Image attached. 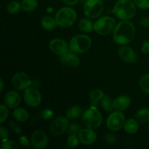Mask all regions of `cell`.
Returning <instances> with one entry per match:
<instances>
[{
  "label": "cell",
  "mask_w": 149,
  "mask_h": 149,
  "mask_svg": "<svg viewBox=\"0 0 149 149\" xmlns=\"http://www.w3.org/2000/svg\"><path fill=\"white\" fill-rule=\"evenodd\" d=\"M80 142L84 145H92L97 139V134L90 128H85L80 130L79 133Z\"/></svg>",
  "instance_id": "cell-14"
},
{
  "label": "cell",
  "mask_w": 149,
  "mask_h": 149,
  "mask_svg": "<svg viewBox=\"0 0 149 149\" xmlns=\"http://www.w3.org/2000/svg\"><path fill=\"white\" fill-rule=\"evenodd\" d=\"M140 23H141V26H143V27H149V17H143V18H141Z\"/></svg>",
  "instance_id": "cell-39"
},
{
  "label": "cell",
  "mask_w": 149,
  "mask_h": 149,
  "mask_svg": "<svg viewBox=\"0 0 149 149\" xmlns=\"http://www.w3.org/2000/svg\"><path fill=\"white\" fill-rule=\"evenodd\" d=\"M7 106H4V105L1 104L0 106V123L2 124L4 123V122L6 121V119H7L9 115V111L7 109Z\"/></svg>",
  "instance_id": "cell-32"
},
{
  "label": "cell",
  "mask_w": 149,
  "mask_h": 149,
  "mask_svg": "<svg viewBox=\"0 0 149 149\" xmlns=\"http://www.w3.org/2000/svg\"><path fill=\"white\" fill-rule=\"evenodd\" d=\"M116 27V21L114 19L109 16L100 17L95 21L93 26V30L100 35H108L113 31Z\"/></svg>",
  "instance_id": "cell-6"
},
{
  "label": "cell",
  "mask_w": 149,
  "mask_h": 149,
  "mask_svg": "<svg viewBox=\"0 0 149 149\" xmlns=\"http://www.w3.org/2000/svg\"><path fill=\"white\" fill-rule=\"evenodd\" d=\"M131 99L127 95H121L113 100V107L116 111H123L130 106Z\"/></svg>",
  "instance_id": "cell-18"
},
{
  "label": "cell",
  "mask_w": 149,
  "mask_h": 149,
  "mask_svg": "<svg viewBox=\"0 0 149 149\" xmlns=\"http://www.w3.org/2000/svg\"><path fill=\"white\" fill-rule=\"evenodd\" d=\"M93 26H94V24H93L91 20L89 19L83 18L79 22V27L80 30L83 32H86V33L91 32L93 30Z\"/></svg>",
  "instance_id": "cell-25"
},
{
  "label": "cell",
  "mask_w": 149,
  "mask_h": 149,
  "mask_svg": "<svg viewBox=\"0 0 149 149\" xmlns=\"http://www.w3.org/2000/svg\"><path fill=\"white\" fill-rule=\"evenodd\" d=\"M24 100L30 107H36L42 101V95L36 89L29 87L24 93Z\"/></svg>",
  "instance_id": "cell-11"
},
{
  "label": "cell",
  "mask_w": 149,
  "mask_h": 149,
  "mask_svg": "<svg viewBox=\"0 0 149 149\" xmlns=\"http://www.w3.org/2000/svg\"><path fill=\"white\" fill-rule=\"evenodd\" d=\"M119 56L121 59L128 63H134L137 61L138 57L135 51L131 47L127 46H123L119 49Z\"/></svg>",
  "instance_id": "cell-15"
},
{
  "label": "cell",
  "mask_w": 149,
  "mask_h": 149,
  "mask_svg": "<svg viewBox=\"0 0 149 149\" xmlns=\"http://www.w3.org/2000/svg\"><path fill=\"white\" fill-rule=\"evenodd\" d=\"M20 4L22 9L28 13L34 11L38 7L37 0H22Z\"/></svg>",
  "instance_id": "cell-23"
},
{
  "label": "cell",
  "mask_w": 149,
  "mask_h": 149,
  "mask_svg": "<svg viewBox=\"0 0 149 149\" xmlns=\"http://www.w3.org/2000/svg\"><path fill=\"white\" fill-rule=\"evenodd\" d=\"M92 45L90 36L85 34H79L74 36L70 41V50L77 54L84 53L89 50Z\"/></svg>",
  "instance_id": "cell-4"
},
{
  "label": "cell",
  "mask_w": 149,
  "mask_h": 149,
  "mask_svg": "<svg viewBox=\"0 0 149 149\" xmlns=\"http://www.w3.org/2000/svg\"><path fill=\"white\" fill-rule=\"evenodd\" d=\"M148 132H149V125H148Z\"/></svg>",
  "instance_id": "cell-43"
},
{
  "label": "cell",
  "mask_w": 149,
  "mask_h": 149,
  "mask_svg": "<svg viewBox=\"0 0 149 149\" xmlns=\"http://www.w3.org/2000/svg\"><path fill=\"white\" fill-rule=\"evenodd\" d=\"M13 116L16 120L20 122H25L29 120V113L25 109L22 108H17L13 111Z\"/></svg>",
  "instance_id": "cell-20"
},
{
  "label": "cell",
  "mask_w": 149,
  "mask_h": 149,
  "mask_svg": "<svg viewBox=\"0 0 149 149\" xmlns=\"http://www.w3.org/2000/svg\"><path fill=\"white\" fill-rule=\"evenodd\" d=\"M21 8V4L17 1H10L7 6V12L10 14H16L20 11Z\"/></svg>",
  "instance_id": "cell-28"
},
{
  "label": "cell",
  "mask_w": 149,
  "mask_h": 149,
  "mask_svg": "<svg viewBox=\"0 0 149 149\" xmlns=\"http://www.w3.org/2000/svg\"><path fill=\"white\" fill-rule=\"evenodd\" d=\"M81 130V127L77 123H71L68 125L67 132L69 135H77Z\"/></svg>",
  "instance_id": "cell-33"
},
{
  "label": "cell",
  "mask_w": 149,
  "mask_h": 149,
  "mask_svg": "<svg viewBox=\"0 0 149 149\" xmlns=\"http://www.w3.org/2000/svg\"><path fill=\"white\" fill-rule=\"evenodd\" d=\"M68 120L64 116H60L52 121L49 126L50 133L53 135H61L68 129Z\"/></svg>",
  "instance_id": "cell-10"
},
{
  "label": "cell",
  "mask_w": 149,
  "mask_h": 149,
  "mask_svg": "<svg viewBox=\"0 0 149 149\" xmlns=\"http://www.w3.org/2000/svg\"><path fill=\"white\" fill-rule=\"evenodd\" d=\"M31 142L35 148L44 149L48 143V137L42 130H36L31 137Z\"/></svg>",
  "instance_id": "cell-12"
},
{
  "label": "cell",
  "mask_w": 149,
  "mask_h": 149,
  "mask_svg": "<svg viewBox=\"0 0 149 149\" xmlns=\"http://www.w3.org/2000/svg\"><path fill=\"white\" fill-rule=\"evenodd\" d=\"M41 25L42 28L46 30H52L56 27L57 22L55 18L51 17V16H45L42 19Z\"/></svg>",
  "instance_id": "cell-21"
},
{
  "label": "cell",
  "mask_w": 149,
  "mask_h": 149,
  "mask_svg": "<svg viewBox=\"0 0 149 149\" xmlns=\"http://www.w3.org/2000/svg\"><path fill=\"white\" fill-rule=\"evenodd\" d=\"M12 84L16 90H26L31 86L32 81L26 73L17 72L13 75L12 78Z\"/></svg>",
  "instance_id": "cell-9"
},
{
  "label": "cell",
  "mask_w": 149,
  "mask_h": 149,
  "mask_svg": "<svg viewBox=\"0 0 149 149\" xmlns=\"http://www.w3.org/2000/svg\"><path fill=\"white\" fill-rule=\"evenodd\" d=\"M1 148L2 149H19L20 146L15 141L7 140L5 141H3L2 143H1Z\"/></svg>",
  "instance_id": "cell-31"
},
{
  "label": "cell",
  "mask_w": 149,
  "mask_h": 149,
  "mask_svg": "<svg viewBox=\"0 0 149 149\" xmlns=\"http://www.w3.org/2000/svg\"><path fill=\"white\" fill-rule=\"evenodd\" d=\"M80 142V140L79 137H77V135H70L67 139V144L69 148H77L79 146Z\"/></svg>",
  "instance_id": "cell-30"
},
{
  "label": "cell",
  "mask_w": 149,
  "mask_h": 149,
  "mask_svg": "<svg viewBox=\"0 0 149 149\" xmlns=\"http://www.w3.org/2000/svg\"><path fill=\"white\" fill-rule=\"evenodd\" d=\"M81 113H82V111L79 106H72L68 108V109L67 110L66 116L68 119H74L81 116Z\"/></svg>",
  "instance_id": "cell-24"
},
{
  "label": "cell",
  "mask_w": 149,
  "mask_h": 149,
  "mask_svg": "<svg viewBox=\"0 0 149 149\" xmlns=\"http://www.w3.org/2000/svg\"><path fill=\"white\" fill-rule=\"evenodd\" d=\"M135 36V28L130 21H122L118 23L113 30V37L116 43L126 45L134 39Z\"/></svg>",
  "instance_id": "cell-1"
},
{
  "label": "cell",
  "mask_w": 149,
  "mask_h": 149,
  "mask_svg": "<svg viewBox=\"0 0 149 149\" xmlns=\"http://www.w3.org/2000/svg\"><path fill=\"white\" fill-rule=\"evenodd\" d=\"M133 1L137 7L143 10L149 8V0H133Z\"/></svg>",
  "instance_id": "cell-34"
},
{
  "label": "cell",
  "mask_w": 149,
  "mask_h": 149,
  "mask_svg": "<svg viewBox=\"0 0 149 149\" xmlns=\"http://www.w3.org/2000/svg\"><path fill=\"white\" fill-rule=\"evenodd\" d=\"M0 135H1V139L2 142L7 141L9 137V132L7 128L4 127V126H1L0 128Z\"/></svg>",
  "instance_id": "cell-36"
},
{
  "label": "cell",
  "mask_w": 149,
  "mask_h": 149,
  "mask_svg": "<svg viewBox=\"0 0 149 149\" xmlns=\"http://www.w3.org/2000/svg\"><path fill=\"white\" fill-rule=\"evenodd\" d=\"M124 129L128 134H135L139 129L138 122L135 119H129L125 122L124 125Z\"/></svg>",
  "instance_id": "cell-19"
},
{
  "label": "cell",
  "mask_w": 149,
  "mask_h": 149,
  "mask_svg": "<svg viewBox=\"0 0 149 149\" xmlns=\"http://www.w3.org/2000/svg\"><path fill=\"white\" fill-rule=\"evenodd\" d=\"M104 9L102 0H87L83 7L84 13L88 18L95 19L103 13Z\"/></svg>",
  "instance_id": "cell-7"
},
{
  "label": "cell",
  "mask_w": 149,
  "mask_h": 149,
  "mask_svg": "<svg viewBox=\"0 0 149 149\" xmlns=\"http://www.w3.org/2000/svg\"><path fill=\"white\" fill-rule=\"evenodd\" d=\"M3 87H4V83H3L2 79H1V93L3 91Z\"/></svg>",
  "instance_id": "cell-42"
},
{
  "label": "cell",
  "mask_w": 149,
  "mask_h": 149,
  "mask_svg": "<svg viewBox=\"0 0 149 149\" xmlns=\"http://www.w3.org/2000/svg\"><path fill=\"white\" fill-rule=\"evenodd\" d=\"M125 123V116L122 111L111 112L106 120V125L111 131H118L122 129Z\"/></svg>",
  "instance_id": "cell-8"
},
{
  "label": "cell",
  "mask_w": 149,
  "mask_h": 149,
  "mask_svg": "<svg viewBox=\"0 0 149 149\" xmlns=\"http://www.w3.org/2000/svg\"><path fill=\"white\" fill-rule=\"evenodd\" d=\"M135 119L141 123L149 122V109H141L135 113Z\"/></svg>",
  "instance_id": "cell-22"
},
{
  "label": "cell",
  "mask_w": 149,
  "mask_h": 149,
  "mask_svg": "<svg viewBox=\"0 0 149 149\" xmlns=\"http://www.w3.org/2000/svg\"><path fill=\"white\" fill-rule=\"evenodd\" d=\"M4 101L9 109H16L20 105L21 98L16 91H10L4 96Z\"/></svg>",
  "instance_id": "cell-17"
},
{
  "label": "cell",
  "mask_w": 149,
  "mask_h": 149,
  "mask_svg": "<svg viewBox=\"0 0 149 149\" xmlns=\"http://www.w3.org/2000/svg\"><path fill=\"white\" fill-rule=\"evenodd\" d=\"M104 95L103 91L100 89H95V90H92L90 93V97L93 103H95V102L102 100Z\"/></svg>",
  "instance_id": "cell-27"
},
{
  "label": "cell",
  "mask_w": 149,
  "mask_h": 149,
  "mask_svg": "<svg viewBox=\"0 0 149 149\" xmlns=\"http://www.w3.org/2000/svg\"><path fill=\"white\" fill-rule=\"evenodd\" d=\"M102 115L100 112L95 107H91L86 111L82 116L83 125L87 128L97 129L102 123Z\"/></svg>",
  "instance_id": "cell-5"
},
{
  "label": "cell",
  "mask_w": 149,
  "mask_h": 149,
  "mask_svg": "<svg viewBox=\"0 0 149 149\" xmlns=\"http://www.w3.org/2000/svg\"><path fill=\"white\" fill-rule=\"evenodd\" d=\"M50 49L57 55H62L68 51V45L62 39H54L49 43Z\"/></svg>",
  "instance_id": "cell-13"
},
{
  "label": "cell",
  "mask_w": 149,
  "mask_h": 149,
  "mask_svg": "<svg viewBox=\"0 0 149 149\" xmlns=\"http://www.w3.org/2000/svg\"><path fill=\"white\" fill-rule=\"evenodd\" d=\"M60 60L63 64L71 67H77L80 64L79 58L72 51H68L66 53L61 55Z\"/></svg>",
  "instance_id": "cell-16"
},
{
  "label": "cell",
  "mask_w": 149,
  "mask_h": 149,
  "mask_svg": "<svg viewBox=\"0 0 149 149\" xmlns=\"http://www.w3.org/2000/svg\"><path fill=\"white\" fill-rule=\"evenodd\" d=\"M140 87L144 93L149 94V74H146L140 80Z\"/></svg>",
  "instance_id": "cell-29"
},
{
  "label": "cell",
  "mask_w": 149,
  "mask_h": 149,
  "mask_svg": "<svg viewBox=\"0 0 149 149\" xmlns=\"http://www.w3.org/2000/svg\"><path fill=\"white\" fill-rule=\"evenodd\" d=\"M63 1H64L65 4L69 6H74L78 3L79 0H63Z\"/></svg>",
  "instance_id": "cell-41"
},
{
  "label": "cell",
  "mask_w": 149,
  "mask_h": 149,
  "mask_svg": "<svg viewBox=\"0 0 149 149\" xmlns=\"http://www.w3.org/2000/svg\"><path fill=\"white\" fill-rule=\"evenodd\" d=\"M101 105L106 112H112L114 109L113 107V100L109 95H104L101 100Z\"/></svg>",
  "instance_id": "cell-26"
},
{
  "label": "cell",
  "mask_w": 149,
  "mask_h": 149,
  "mask_svg": "<svg viewBox=\"0 0 149 149\" xmlns=\"http://www.w3.org/2000/svg\"><path fill=\"white\" fill-rule=\"evenodd\" d=\"M103 1H107V0H103Z\"/></svg>",
  "instance_id": "cell-44"
},
{
  "label": "cell",
  "mask_w": 149,
  "mask_h": 149,
  "mask_svg": "<svg viewBox=\"0 0 149 149\" xmlns=\"http://www.w3.org/2000/svg\"><path fill=\"white\" fill-rule=\"evenodd\" d=\"M42 116L44 119H50L53 116V112L50 110H45L42 112Z\"/></svg>",
  "instance_id": "cell-38"
},
{
  "label": "cell",
  "mask_w": 149,
  "mask_h": 149,
  "mask_svg": "<svg viewBox=\"0 0 149 149\" xmlns=\"http://www.w3.org/2000/svg\"><path fill=\"white\" fill-rule=\"evenodd\" d=\"M77 17L75 10L68 7H62L55 15L57 24L62 28H68L72 26L75 23Z\"/></svg>",
  "instance_id": "cell-3"
},
{
  "label": "cell",
  "mask_w": 149,
  "mask_h": 149,
  "mask_svg": "<svg viewBox=\"0 0 149 149\" xmlns=\"http://www.w3.org/2000/svg\"><path fill=\"white\" fill-rule=\"evenodd\" d=\"M19 143L24 147H28L29 146V139H28L27 137L24 136V135H23V136L19 138Z\"/></svg>",
  "instance_id": "cell-37"
},
{
  "label": "cell",
  "mask_w": 149,
  "mask_h": 149,
  "mask_svg": "<svg viewBox=\"0 0 149 149\" xmlns=\"http://www.w3.org/2000/svg\"><path fill=\"white\" fill-rule=\"evenodd\" d=\"M112 12L120 20H130L135 16L136 4L133 0H118Z\"/></svg>",
  "instance_id": "cell-2"
},
{
  "label": "cell",
  "mask_w": 149,
  "mask_h": 149,
  "mask_svg": "<svg viewBox=\"0 0 149 149\" xmlns=\"http://www.w3.org/2000/svg\"><path fill=\"white\" fill-rule=\"evenodd\" d=\"M105 140H106V143L110 145H113L116 143V138L113 134L112 133H109L106 134V137H105Z\"/></svg>",
  "instance_id": "cell-35"
},
{
  "label": "cell",
  "mask_w": 149,
  "mask_h": 149,
  "mask_svg": "<svg viewBox=\"0 0 149 149\" xmlns=\"http://www.w3.org/2000/svg\"><path fill=\"white\" fill-rule=\"evenodd\" d=\"M142 52L144 54H147L149 52V42L145 41L142 47Z\"/></svg>",
  "instance_id": "cell-40"
}]
</instances>
